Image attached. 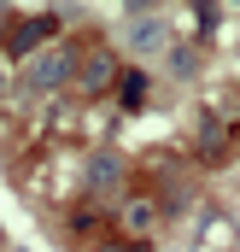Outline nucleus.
Listing matches in <instances>:
<instances>
[{
	"instance_id": "f257e3e1",
	"label": "nucleus",
	"mask_w": 240,
	"mask_h": 252,
	"mask_svg": "<svg viewBox=\"0 0 240 252\" xmlns=\"http://www.w3.org/2000/svg\"><path fill=\"white\" fill-rule=\"evenodd\" d=\"M70 70H76V53H70V47H53L47 59L30 64V82H35V88H59V82H70Z\"/></svg>"
},
{
	"instance_id": "f03ea898",
	"label": "nucleus",
	"mask_w": 240,
	"mask_h": 252,
	"mask_svg": "<svg viewBox=\"0 0 240 252\" xmlns=\"http://www.w3.org/2000/svg\"><path fill=\"white\" fill-rule=\"evenodd\" d=\"M47 35H59V24H53V18H30V24L12 30V47H6V53H35Z\"/></svg>"
},
{
	"instance_id": "7ed1b4c3",
	"label": "nucleus",
	"mask_w": 240,
	"mask_h": 252,
	"mask_svg": "<svg viewBox=\"0 0 240 252\" xmlns=\"http://www.w3.org/2000/svg\"><path fill=\"white\" fill-rule=\"evenodd\" d=\"M82 88H94V94H100V88H112V59H106V53L82 59Z\"/></svg>"
},
{
	"instance_id": "20e7f679",
	"label": "nucleus",
	"mask_w": 240,
	"mask_h": 252,
	"mask_svg": "<svg viewBox=\"0 0 240 252\" xmlns=\"http://www.w3.org/2000/svg\"><path fill=\"white\" fill-rule=\"evenodd\" d=\"M129 41H135V47H158V41H164V24H158V18H141V12H135V35H129Z\"/></svg>"
},
{
	"instance_id": "39448f33",
	"label": "nucleus",
	"mask_w": 240,
	"mask_h": 252,
	"mask_svg": "<svg viewBox=\"0 0 240 252\" xmlns=\"http://www.w3.org/2000/svg\"><path fill=\"white\" fill-rule=\"evenodd\" d=\"M118 82H123V106H129V112H135V106H141V100H147V76H141V70H123Z\"/></svg>"
},
{
	"instance_id": "423d86ee",
	"label": "nucleus",
	"mask_w": 240,
	"mask_h": 252,
	"mask_svg": "<svg viewBox=\"0 0 240 252\" xmlns=\"http://www.w3.org/2000/svg\"><path fill=\"white\" fill-rule=\"evenodd\" d=\"M100 252H141L135 241H112V247H100Z\"/></svg>"
}]
</instances>
